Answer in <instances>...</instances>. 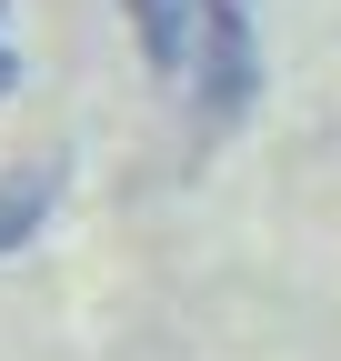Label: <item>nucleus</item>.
Wrapping results in <instances>:
<instances>
[{
  "label": "nucleus",
  "mask_w": 341,
  "mask_h": 361,
  "mask_svg": "<svg viewBox=\"0 0 341 361\" xmlns=\"http://www.w3.org/2000/svg\"><path fill=\"white\" fill-rule=\"evenodd\" d=\"M120 11H131V40H141V61L161 80H191L201 30H211V0H120Z\"/></svg>",
  "instance_id": "nucleus-2"
},
{
  "label": "nucleus",
  "mask_w": 341,
  "mask_h": 361,
  "mask_svg": "<svg viewBox=\"0 0 341 361\" xmlns=\"http://www.w3.org/2000/svg\"><path fill=\"white\" fill-rule=\"evenodd\" d=\"M191 90H201V121H211V130H231L251 101H261V40H251V0H211V30H201Z\"/></svg>",
  "instance_id": "nucleus-1"
},
{
  "label": "nucleus",
  "mask_w": 341,
  "mask_h": 361,
  "mask_svg": "<svg viewBox=\"0 0 341 361\" xmlns=\"http://www.w3.org/2000/svg\"><path fill=\"white\" fill-rule=\"evenodd\" d=\"M0 11H11V0H0ZM20 90V51H11V30H0V101H11Z\"/></svg>",
  "instance_id": "nucleus-4"
},
{
  "label": "nucleus",
  "mask_w": 341,
  "mask_h": 361,
  "mask_svg": "<svg viewBox=\"0 0 341 361\" xmlns=\"http://www.w3.org/2000/svg\"><path fill=\"white\" fill-rule=\"evenodd\" d=\"M51 201H61V171L40 161V171H0V251H20L40 221H51Z\"/></svg>",
  "instance_id": "nucleus-3"
}]
</instances>
